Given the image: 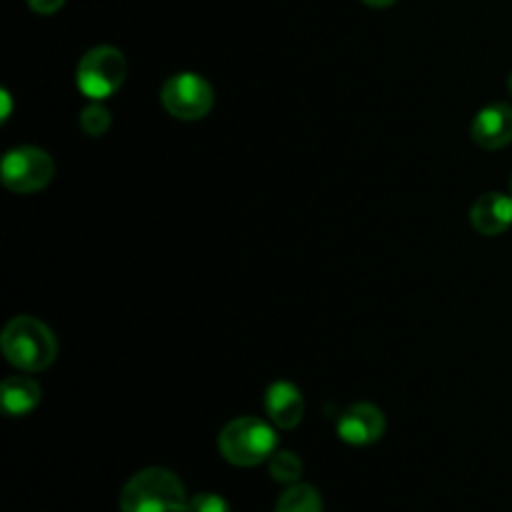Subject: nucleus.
<instances>
[{
    "label": "nucleus",
    "instance_id": "f257e3e1",
    "mask_svg": "<svg viewBox=\"0 0 512 512\" xmlns=\"http://www.w3.org/2000/svg\"><path fill=\"white\" fill-rule=\"evenodd\" d=\"M5 360L23 373L48 370L58 358V340L43 320L33 315H15L0 335Z\"/></svg>",
    "mask_w": 512,
    "mask_h": 512
},
{
    "label": "nucleus",
    "instance_id": "f03ea898",
    "mask_svg": "<svg viewBox=\"0 0 512 512\" xmlns=\"http://www.w3.org/2000/svg\"><path fill=\"white\" fill-rule=\"evenodd\" d=\"M185 485L165 468H145L120 490L123 512H188Z\"/></svg>",
    "mask_w": 512,
    "mask_h": 512
},
{
    "label": "nucleus",
    "instance_id": "7ed1b4c3",
    "mask_svg": "<svg viewBox=\"0 0 512 512\" xmlns=\"http://www.w3.org/2000/svg\"><path fill=\"white\" fill-rule=\"evenodd\" d=\"M218 450L230 465L255 468V465L270 460V455L278 450V435H275L273 425L253 418V415L235 418L220 430Z\"/></svg>",
    "mask_w": 512,
    "mask_h": 512
},
{
    "label": "nucleus",
    "instance_id": "20e7f679",
    "mask_svg": "<svg viewBox=\"0 0 512 512\" xmlns=\"http://www.w3.org/2000/svg\"><path fill=\"white\" fill-rule=\"evenodd\" d=\"M128 60L113 45H95L75 68V85L90 100H105L125 83Z\"/></svg>",
    "mask_w": 512,
    "mask_h": 512
},
{
    "label": "nucleus",
    "instance_id": "39448f33",
    "mask_svg": "<svg viewBox=\"0 0 512 512\" xmlns=\"http://www.w3.org/2000/svg\"><path fill=\"white\" fill-rule=\"evenodd\" d=\"M160 103L175 120H203L213 110V85L193 70L170 75L160 88Z\"/></svg>",
    "mask_w": 512,
    "mask_h": 512
},
{
    "label": "nucleus",
    "instance_id": "423d86ee",
    "mask_svg": "<svg viewBox=\"0 0 512 512\" xmlns=\"http://www.w3.org/2000/svg\"><path fill=\"white\" fill-rule=\"evenodd\" d=\"M55 175V163L48 150L35 145H20L5 153L0 163V180L8 190L20 195L38 193L48 188Z\"/></svg>",
    "mask_w": 512,
    "mask_h": 512
},
{
    "label": "nucleus",
    "instance_id": "0eeeda50",
    "mask_svg": "<svg viewBox=\"0 0 512 512\" xmlns=\"http://www.w3.org/2000/svg\"><path fill=\"white\" fill-rule=\"evenodd\" d=\"M335 430H338V438L343 443L365 448V445L378 443L385 435V415L375 405L355 403L340 413Z\"/></svg>",
    "mask_w": 512,
    "mask_h": 512
},
{
    "label": "nucleus",
    "instance_id": "6e6552de",
    "mask_svg": "<svg viewBox=\"0 0 512 512\" xmlns=\"http://www.w3.org/2000/svg\"><path fill=\"white\" fill-rule=\"evenodd\" d=\"M473 143L483 150H500L512 143V105L490 103L478 110L470 125Z\"/></svg>",
    "mask_w": 512,
    "mask_h": 512
},
{
    "label": "nucleus",
    "instance_id": "1a4fd4ad",
    "mask_svg": "<svg viewBox=\"0 0 512 512\" xmlns=\"http://www.w3.org/2000/svg\"><path fill=\"white\" fill-rule=\"evenodd\" d=\"M470 225L485 238H498L512 225V195L485 193L470 208Z\"/></svg>",
    "mask_w": 512,
    "mask_h": 512
},
{
    "label": "nucleus",
    "instance_id": "9d476101",
    "mask_svg": "<svg viewBox=\"0 0 512 512\" xmlns=\"http://www.w3.org/2000/svg\"><path fill=\"white\" fill-rule=\"evenodd\" d=\"M265 413L270 423L280 430L298 428L305 413L303 393L288 380H278L265 390Z\"/></svg>",
    "mask_w": 512,
    "mask_h": 512
},
{
    "label": "nucleus",
    "instance_id": "9b49d317",
    "mask_svg": "<svg viewBox=\"0 0 512 512\" xmlns=\"http://www.w3.org/2000/svg\"><path fill=\"white\" fill-rule=\"evenodd\" d=\"M40 398H43V388L30 375H10L0 385V403H3L5 413L13 418L33 413L40 405Z\"/></svg>",
    "mask_w": 512,
    "mask_h": 512
},
{
    "label": "nucleus",
    "instance_id": "f8f14e48",
    "mask_svg": "<svg viewBox=\"0 0 512 512\" xmlns=\"http://www.w3.org/2000/svg\"><path fill=\"white\" fill-rule=\"evenodd\" d=\"M275 512H323V498L313 485L293 483L278 498Z\"/></svg>",
    "mask_w": 512,
    "mask_h": 512
},
{
    "label": "nucleus",
    "instance_id": "ddd939ff",
    "mask_svg": "<svg viewBox=\"0 0 512 512\" xmlns=\"http://www.w3.org/2000/svg\"><path fill=\"white\" fill-rule=\"evenodd\" d=\"M268 463H270V475H273L278 483H285V485L300 483V475H303V460H300L295 453H290V450H275V453L270 455Z\"/></svg>",
    "mask_w": 512,
    "mask_h": 512
},
{
    "label": "nucleus",
    "instance_id": "4468645a",
    "mask_svg": "<svg viewBox=\"0 0 512 512\" xmlns=\"http://www.w3.org/2000/svg\"><path fill=\"white\" fill-rule=\"evenodd\" d=\"M80 128L90 138H103L110 128V110L105 108L103 100H93L80 110Z\"/></svg>",
    "mask_w": 512,
    "mask_h": 512
},
{
    "label": "nucleus",
    "instance_id": "2eb2a0df",
    "mask_svg": "<svg viewBox=\"0 0 512 512\" xmlns=\"http://www.w3.org/2000/svg\"><path fill=\"white\" fill-rule=\"evenodd\" d=\"M188 512H233L228 500L215 493H200L188 500Z\"/></svg>",
    "mask_w": 512,
    "mask_h": 512
},
{
    "label": "nucleus",
    "instance_id": "dca6fc26",
    "mask_svg": "<svg viewBox=\"0 0 512 512\" xmlns=\"http://www.w3.org/2000/svg\"><path fill=\"white\" fill-rule=\"evenodd\" d=\"M30 10L38 15H53L65 5V0H28Z\"/></svg>",
    "mask_w": 512,
    "mask_h": 512
},
{
    "label": "nucleus",
    "instance_id": "f3484780",
    "mask_svg": "<svg viewBox=\"0 0 512 512\" xmlns=\"http://www.w3.org/2000/svg\"><path fill=\"white\" fill-rule=\"evenodd\" d=\"M363 3L368 5V8L383 10V8H390V5H395V3H398V0H363Z\"/></svg>",
    "mask_w": 512,
    "mask_h": 512
},
{
    "label": "nucleus",
    "instance_id": "a211bd4d",
    "mask_svg": "<svg viewBox=\"0 0 512 512\" xmlns=\"http://www.w3.org/2000/svg\"><path fill=\"white\" fill-rule=\"evenodd\" d=\"M508 93L512 95V73H510V78H508Z\"/></svg>",
    "mask_w": 512,
    "mask_h": 512
},
{
    "label": "nucleus",
    "instance_id": "6ab92c4d",
    "mask_svg": "<svg viewBox=\"0 0 512 512\" xmlns=\"http://www.w3.org/2000/svg\"><path fill=\"white\" fill-rule=\"evenodd\" d=\"M510 188H512V183H510Z\"/></svg>",
    "mask_w": 512,
    "mask_h": 512
}]
</instances>
